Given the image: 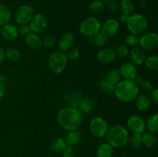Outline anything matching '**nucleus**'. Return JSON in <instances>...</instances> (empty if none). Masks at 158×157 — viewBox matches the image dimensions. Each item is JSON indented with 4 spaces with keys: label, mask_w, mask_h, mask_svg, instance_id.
I'll return each instance as SVG.
<instances>
[{
    "label": "nucleus",
    "mask_w": 158,
    "mask_h": 157,
    "mask_svg": "<svg viewBox=\"0 0 158 157\" xmlns=\"http://www.w3.org/2000/svg\"><path fill=\"white\" fill-rule=\"evenodd\" d=\"M56 119L63 129L71 131L80 127L83 122V115L78 108L68 106L59 111Z\"/></svg>",
    "instance_id": "obj_1"
},
{
    "label": "nucleus",
    "mask_w": 158,
    "mask_h": 157,
    "mask_svg": "<svg viewBox=\"0 0 158 157\" xmlns=\"http://www.w3.org/2000/svg\"><path fill=\"white\" fill-rule=\"evenodd\" d=\"M139 86L134 80L123 79L115 86L114 93L120 101L123 103H131L139 95Z\"/></svg>",
    "instance_id": "obj_2"
},
{
    "label": "nucleus",
    "mask_w": 158,
    "mask_h": 157,
    "mask_svg": "<svg viewBox=\"0 0 158 157\" xmlns=\"http://www.w3.org/2000/svg\"><path fill=\"white\" fill-rule=\"evenodd\" d=\"M107 143L112 147H124L129 143L130 135L127 129L120 125H116L110 128L106 135Z\"/></svg>",
    "instance_id": "obj_3"
},
{
    "label": "nucleus",
    "mask_w": 158,
    "mask_h": 157,
    "mask_svg": "<svg viewBox=\"0 0 158 157\" xmlns=\"http://www.w3.org/2000/svg\"><path fill=\"white\" fill-rule=\"evenodd\" d=\"M126 24L131 34L137 35L143 33L146 31L148 26V21L143 15L132 14L129 15Z\"/></svg>",
    "instance_id": "obj_4"
},
{
    "label": "nucleus",
    "mask_w": 158,
    "mask_h": 157,
    "mask_svg": "<svg viewBox=\"0 0 158 157\" xmlns=\"http://www.w3.org/2000/svg\"><path fill=\"white\" fill-rule=\"evenodd\" d=\"M67 62L65 52L56 51L49 55L48 58V66L52 73L60 74L66 69Z\"/></svg>",
    "instance_id": "obj_5"
},
{
    "label": "nucleus",
    "mask_w": 158,
    "mask_h": 157,
    "mask_svg": "<svg viewBox=\"0 0 158 157\" xmlns=\"http://www.w3.org/2000/svg\"><path fill=\"white\" fill-rule=\"evenodd\" d=\"M101 24L95 17H87L80 24V32L84 36L90 38L100 32Z\"/></svg>",
    "instance_id": "obj_6"
},
{
    "label": "nucleus",
    "mask_w": 158,
    "mask_h": 157,
    "mask_svg": "<svg viewBox=\"0 0 158 157\" xmlns=\"http://www.w3.org/2000/svg\"><path fill=\"white\" fill-rule=\"evenodd\" d=\"M89 132L96 138H103L106 136L109 126L105 119L101 117H95L89 123Z\"/></svg>",
    "instance_id": "obj_7"
},
{
    "label": "nucleus",
    "mask_w": 158,
    "mask_h": 157,
    "mask_svg": "<svg viewBox=\"0 0 158 157\" xmlns=\"http://www.w3.org/2000/svg\"><path fill=\"white\" fill-rule=\"evenodd\" d=\"M139 44L143 50L153 51L158 46V35L156 32H149L139 38Z\"/></svg>",
    "instance_id": "obj_8"
},
{
    "label": "nucleus",
    "mask_w": 158,
    "mask_h": 157,
    "mask_svg": "<svg viewBox=\"0 0 158 157\" xmlns=\"http://www.w3.org/2000/svg\"><path fill=\"white\" fill-rule=\"evenodd\" d=\"M128 130L132 133L142 134L146 131V122L142 117L139 115H132L127 122Z\"/></svg>",
    "instance_id": "obj_9"
},
{
    "label": "nucleus",
    "mask_w": 158,
    "mask_h": 157,
    "mask_svg": "<svg viewBox=\"0 0 158 157\" xmlns=\"http://www.w3.org/2000/svg\"><path fill=\"white\" fill-rule=\"evenodd\" d=\"M48 26V20L46 15L39 13L34 15L29 23L31 32L35 34H40L44 32Z\"/></svg>",
    "instance_id": "obj_10"
},
{
    "label": "nucleus",
    "mask_w": 158,
    "mask_h": 157,
    "mask_svg": "<svg viewBox=\"0 0 158 157\" xmlns=\"http://www.w3.org/2000/svg\"><path fill=\"white\" fill-rule=\"evenodd\" d=\"M34 15V11L30 6L24 5L17 9L15 12V18L18 24L23 25L30 22Z\"/></svg>",
    "instance_id": "obj_11"
},
{
    "label": "nucleus",
    "mask_w": 158,
    "mask_h": 157,
    "mask_svg": "<svg viewBox=\"0 0 158 157\" xmlns=\"http://www.w3.org/2000/svg\"><path fill=\"white\" fill-rule=\"evenodd\" d=\"M120 29V23L118 21L114 18H109L103 22V26H101L102 33L106 35L107 38L112 37L117 33Z\"/></svg>",
    "instance_id": "obj_12"
},
{
    "label": "nucleus",
    "mask_w": 158,
    "mask_h": 157,
    "mask_svg": "<svg viewBox=\"0 0 158 157\" xmlns=\"http://www.w3.org/2000/svg\"><path fill=\"white\" fill-rule=\"evenodd\" d=\"M119 72H120V76L127 80H133L137 75V69L136 66L129 62L123 63L120 66Z\"/></svg>",
    "instance_id": "obj_13"
},
{
    "label": "nucleus",
    "mask_w": 158,
    "mask_h": 157,
    "mask_svg": "<svg viewBox=\"0 0 158 157\" xmlns=\"http://www.w3.org/2000/svg\"><path fill=\"white\" fill-rule=\"evenodd\" d=\"M129 55L131 62L135 66H140V65L144 63L145 59L147 58L145 51L139 46L132 48L131 50L130 51Z\"/></svg>",
    "instance_id": "obj_14"
},
{
    "label": "nucleus",
    "mask_w": 158,
    "mask_h": 157,
    "mask_svg": "<svg viewBox=\"0 0 158 157\" xmlns=\"http://www.w3.org/2000/svg\"><path fill=\"white\" fill-rule=\"evenodd\" d=\"M116 56V52L112 48H104L99 51L97 54V59L103 64H109L114 61Z\"/></svg>",
    "instance_id": "obj_15"
},
{
    "label": "nucleus",
    "mask_w": 158,
    "mask_h": 157,
    "mask_svg": "<svg viewBox=\"0 0 158 157\" xmlns=\"http://www.w3.org/2000/svg\"><path fill=\"white\" fill-rule=\"evenodd\" d=\"M2 30V36L5 38V39L8 40V41H12L16 38V37L19 35L18 32V27L13 24H8L2 26L1 29Z\"/></svg>",
    "instance_id": "obj_16"
},
{
    "label": "nucleus",
    "mask_w": 158,
    "mask_h": 157,
    "mask_svg": "<svg viewBox=\"0 0 158 157\" xmlns=\"http://www.w3.org/2000/svg\"><path fill=\"white\" fill-rule=\"evenodd\" d=\"M75 42L74 35L71 32H66L63 34L59 41V48L61 52H66L67 49L71 48Z\"/></svg>",
    "instance_id": "obj_17"
},
{
    "label": "nucleus",
    "mask_w": 158,
    "mask_h": 157,
    "mask_svg": "<svg viewBox=\"0 0 158 157\" xmlns=\"http://www.w3.org/2000/svg\"><path fill=\"white\" fill-rule=\"evenodd\" d=\"M25 42H26L27 47L32 50H38V49H41L42 46H43L42 38L37 34L35 33H29L26 35Z\"/></svg>",
    "instance_id": "obj_18"
},
{
    "label": "nucleus",
    "mask_w": 158,
    "mask_h": 157,
    "mask_svg": "<svg viewBox=\"0 0 158 157\" xmlns=\"http://www.w3.org/2000/svg\"><path fill=\"white\" fill-rule=\"evenodd\" d=\"M135 105L136 107L140 111H146L151 107V97L146 94H142V95H138V96L136 98Z\"/></svg>",
    "instance_id": "obj_19"
},
{
    "label": "nucleus",
    "mask_w": 158,
    "mask_h": 157,
    "mask_svg": "<svg viewBox=\"0 0 158 157\" xmlns=\"http://www.w3.org/2000/svg\"><path fill=\"white\" fill-rule=\"evenodd\" d=\"M65 141H66L67 146H76L77 145L80 144L81 143L82 140V135L79 131H77V129L75 130H71L68 132V133L66 134V138L64 139Z\"/></svg>",
    "instance_id": "obj_20"
},
{
    "label": "nucleus",
    "mask_w": 158,
    "mask_h": 157,
    "mask_svg": "<svg viewBox=\"0 0 158 157\" xmlns=\"http://www.w3.org/2000/svg\"><path fill=\"white\" fill-rule=\"evenodd\" d=\"M83 96L80 92H73L72 93H69L66 95V101L69 106L78 108L83 100Z\"/></svg>",
    "instance_id": "obj_21"
},
{
    "label": "nucleus",
    "mask_w": 158,
    "mask_h": 157,
    "mask_svg": "<svg viewBox=\"0 0 158 157\" xmlns=\"http://www.w3.org/2000/svg\"><path fill=\"white\" fill-rule=\"evenodd\" d=\"M88 42H89V44L93 45L96 47H103L107 44L108 38L106 35H103L101 32H100L97 35L89 38Z\"/></svg>",
    "instance_id": "obj_22"
},
{
    "label": "nucleus",
    "mask_w": 158,
    "mask_h": 157,
    "mask_svg": "<svg viewBox=\"0 0 158 157\" xmlns=\"http://www.w3.org/2000/svg\"><path fill=\"white\" fill-rule=\"evenodd\" d=\"M114 154V147L109 143H102L97 150V157H112Z\"/></svg>",
    "instance_id": "obj_23"
},
{
    "label": "nucleus",
    "mask_w": 158,
    "mask_h": 157,
    "mask_svg": "<svg viewBox=\"0 0 158 157\" xmlns=\"http://www.w3.org/2000/svg\"><path fill=\"white\" fill-rule=\"evenodd\" d=\"M95 107V102H94V99L90 98V97H83V100L81 101L80 104L79 105L78 109L81 111V112H91Z\"/></svg>",
    "instance_id": "obj_24"
},
{
    "label": "nucleus",
    "mask_w": 158,
    "mask_h": 157,
    "mask_svg": "<svg viewBox=\"0 0 158 157\" xmlns=\"http://www.w3.org/2000/svg\"><path fill=\"white\" fill-rule=\"evenodd\" d=\"M142 141L143 145H145L148 147H153L157 144V137L156 133L151 132H144L142 133Z\"/></svg>",
    "instance_id": "obj_25"
},
{
    "label": "nucleus",
    "mask_w": 158,
    "mask_h": 157,
    "mask_svg": "<svg viewBox=\"0 0 158 157\" xmlns=\"http://www.w3.org/2000/svg\"><path fill=\"white\" fill-rule=\"evenodd\" d=\"M10 19V9L5 5L0 4V27L8 24Z\"/></svg>",
    "instance_id": "obj_26"
},
{
    "label": "nucleus",
    "mask_w": 158,
    "mask_h": 157,
    "mask_svg": "<svg viewBox=\"0 0 158 157\" xmlns=\"http://www.w3.org/2000/svg\"><path fill=\"white\" fill-rule=\"evenodd\" d=\"M67 144L63 138H56L50 143V149L55 152H63Z\"/></svg>",
    "instance_id": "obj_27"
},
{
    "label": "nucleus",
    "mask_w": 158,
    "mask_h": 157,
    "mask_svg": "<svg viewBox=\"0 0 158 157\" xmlns=\"http://www.w3.org/2000/svg\"><path fill=\"white\" fill-rule=\"evenodd\" d=\"M158 115L157 113L152 114L148 118L146 122V127L149 132L157 133L158 131Z\"/></svg>",
    "instance_id": "obj_28"
},
{
    "label": "nucleus",
    "mask_w": 158,
    "mask_h": 157,
    "mask_svg": "<svg viewBox=\"0 0 158 157\" xmlns=\"http://www.w3.org/2000/svg\"><path fill=\"white\" fill-rule=\"evenodd\" d=\"M20 52L18 49L14 48H8L5 51V58H7L11 62H17L20 59Z\"/></svg>",
    "instance_id": "obj_29"
},
{
    "label": "nucleus",
    "mask_w": 158,
    "mask_h": 157,
    "mask_svg": "<svg viewBox=\"0 0 158 157\" xmlns=\"http://www.w3.org/2000/svg\"><path fill=\"white\" fill-rule=\"evenodd\" d=\"M120 74L117 69H112L106 74V80L113 86H116L120 81Z\"/></svg>",
    "instance_id": "obj_30"
},
{
    "label": "nucleus",
    "mask_w": 158,
    "mask_h": 157,
    "mask_svg": "<svg viewBox=\"0 0 158 157\" xmlns=\"http://www.w3.org/2000/svg\"><path fill=\"white\" fill-rule=\"evenodd\" d=\"M89 9L94 14H100L103 12L105 9L104 3L100 0H93L89 4Z\"/></svg>",
    "instance_id": "obj_31"
},
{
    "label": "nucleus",
    "mask_w": 158,
    "mask_h": 157,
    "mask_svg": "<svg viewBox=\"0 0 158 157\" xmlns=\"http://www.w3.org/2000/svg\"><path fill=\"white\" fill-rule=\"evenodd\" d=\"M120 9L122 12L128 15H132L134 10V5L131 0H122L120 2Z\"/></svg>",
    "instance_id": "obj_32"
},
{
    "label": "nucleus",
    "mask_w": 158,
    "mask_h": 157,
    "mask_svg": "<svg viewBox=\"0 0 158 157\" xmlns=\"http://www.w3.org/2000/svg\"><path fill=\"white\" fill-rule=\"evenodd\" d=\"M145 66L151 71H157L158 69V57L157 55H150L144 61Z\"/></svg>",
    "instance_id": "obj_33"
},
{
    "label": "nucleus",
    "mask_w": 158,
    "mask_h": 157,
    "mask_svg": "<svg viewBox=\"0 0 158 157\" xmlns=\"http://www.w3.org/2000/svg\"><path fill=\"white\" fill-rule=\"evenodd\" d=\"M129 142L131 146L134 149H140L143 146V141H142V134L133 133V135L130 137Z\"/></svg>",
    "instance_id": "obj_34"
},
{
    "label": "nucleus",
    "mask_w": 158,
    "mask_h": 157,
    "mask_svg": "<svg viewBox=\"0 0 158 157\" xmlns=\"http://www.w3.org/2000/svg\"><path fill=\"white\" fill-rule=\"evenodd\" d=\"M100 87L103 92L107 94L114 93L115 86H113L110 83H108L106 79H103L100 83Z\"/></svg>",
    "instance_id": "obj_35"
},
{
    "label": "nucleus",
    "mask_w": 158,
    "mask_h": 157,
    "mask_svg": "<svg viewBox=\"0 0 158 157\" xmlns=\"http://www.w3.org/2000/svg\"><path fill=\"white\" fill-rule=\"evenodd\" d=\"M125 42L128 47H136L139 45V37L134 34H130L125 38Z\"/></svg>",
    "instance_id": "obj_36"
},
{
    "label": "nucleus",
    "mask_w": 158,
    "mask_h": 157,
    "mask_svg": "<svg viewBox=\"0 0 158 157\" xmlns=\"http://www.w3.org/2000/svg\"><path fill=\"white\" fill-rule=\"evenodd\" d=\"M65 55H66L67 60L74 61V60H76L80 56V51L77 48L71 47L66 51Z\"/></svg>",
    "instance_id": "obj_37"
},
{
    "label": "nucleus",
    "mask_w": 158,
    "mask_h": 157,
    "mask_svg": "<svg viewBox=\"0 0 158 157\" xmlns=\"http://www.w3.org/2000/svg\"><path fill=\"white\" fill-rule=\"evenodd\" d=\"M115 52L116 55H118V56L122 57V58H125V57H127L129 55L130 50L127 48V46H123V45H120L116 49Z\"/></svg>",
    "instance_id": "obj_38"
},
{
    "label": "nucleus",
    "mask_w": 158,
    "mask_h": 157,
    "mask_svg": "<svg viewBox=\"0 0 158 157\" xmlns=\"http://www.w3.org/2000/svg\"><path fill=\"white\" fill-rule=\"evenodd\" d=\"M42 42H43V46L46 48H52L56 44V39L52 35L46 36L43 39H42Z\"/></svg>",
    "instance_id": "obj_39"
},
{
    "label": "nucleus",
    "mask_w": 158,
    "mask_h": 157,
    "mask_svg": "<svg viewBox=\"0 0 158 157\" xmlns=\"http://www.w3.org/2000/svg\"><path fill=\"white\" fill-rule=\"evenodd\" d=\"M140 87H141L142 90L145 92H151L154 89V85L148 80H143L140 84Z\"/></svg>",
    "instance_id": "obj_40"
},
{
    "label": "nucleus",
    "mask_w": 158,
    "mask_h": 157,
    "mask_svg": "<svg viewBox=\"0 0 158 157\" xmlns=\"http://www.w3.org/2000/svg\"><path fill=\"white\" fill-rule=\"evenodd\" d=\"M76 150L73 146H67L63 151V157H75Z\"/></svg>",
    "instance_id": "obj_41"
},
{
    "label": "nucleus",
    "mask_w": 158,
    "mask_h": 157,
    "mask_svg": "<svg viewBox=\"0 0 158 157\" xmlns=\"http://www.w3.org/2000/svg\"><path fill=\"white\" fill-rule=\"evenodd\" d=\"M18 32L19 34L22 35H27L31 32L30 27H29V24H23L20 25L19 27L18 28Z\"/></svg>",
    "instance_id": "obj_42"
},
{
    "label": "nucleus",
    "mask_w": 158,
    "mask_h": 157,
    "mask_svg": "<svg viewBox=\"0 0 158 157\" xmlns=\"http://www.w3.org/2000/svg\"><path fill=\"white\" fill-rule=\"evenodd\" d=\"M108 3H109V4H108V9H109V10L110 11V12H118L119 9H120V6H119V5L117 4L116 2L111 1Z\"/></svg>",
    "instance_id": "obj_43"
},
{
    "label": "nucleus",
    "mask_w": 158,
    "mask_h": 157,
    "mask_svg": "<svg viewBox=\"0 0 158 157\" xmlns=\"http://www.w3.org/2000/svg\"><path fill=\"white\" fill-rule=\"evenodd\" d=\"M151 99L154 104H158V89L157 88H154L153 89L152 92H151Z\"/></svg>",
    "instance_id": "obj_44"
},
{
    "label": "nucleus",
    "mask_w": 158,
    "mask_h": 157,
    "mask_svg": "<svg viewBox=\"0 0 158 157\" xmlns=\"http://www.w3.org/2000/svg\"><path fill=\"white\" fill-rule=\"evenodd\" d=\"M133 80H134V82L137 85H140L141 84L142 82L143 81V76H141V75H137L135 76V78H134Z\"/></svg>",
    "instance_id": "obj_45"
},
{
    "label": "nucleus",
    "mask_w": 158,
    "mask_h": 157,
    "mask_svg": "<svg viewBox=\"0 0 158 157\" xmlns=\"http://www.w3.org/2000/svg\"><path fill=\"white\" fill-rule=\"evenodd\" d=\"M6 92V88H5L4 84L2 83H0V100L3 98Z\"/></svg>",
    "instance_id": "obj_46"
},
{
    "label": "nucleus",
    "mask_w": 158,
    "mask_h": 157,
    "mask_svg": "<svg viewBox=\"0 0 158 157\" xmlns=\"http://www.w3.org/2000/svg\"><path fill=\"white\" fill-rule=\"evenodd\" d=\"M128 17H129V15L122 12V13L120 15V16H119V18H120V20L122 22L126 23L128 19Z\"/></svg>",
    "instance_id": "obj_47"
},
{
    "label": "nucleus",
    "mask_w": 158,
    "mask_h": 157,
    "mask_svg": "<svg viewBox=\"0 0 158 157\" xmlns=\"http://www.w3.org/2000/svg\"><path fill=\"white\" fill-rule=\"evenodd\" d=\"M5 59V52L2 48H0V64L4 61Z\"/></svg>",
    "instance_id": "obj_48"
},
{
    "label": "nucleus",
    "mask_w": 158,
    "mask_h": 157,
    "mask_svg": "<svg viewBox=\"0 0 158 157\" xmlns=\"http://www.w3.org/2000/svg\"><path fill=\"white\" fill-rule=\"evenodd\" d=\"M5 80H6V76L3 74H0V83H2Z\"/></svg>",
    "instance_id": "obj_49"
},
{
    "label": "nucleus",
    "mask_w": 158,
    "mask_h": 157,
    "mask_svg": "<svg viewBox=\"0 0 158 157\" xmlns=\"http://www.w3.org/2000/svg\"><path fill=\"white\" fill-rule=\"evenodd\" d=\"M100 1H102L103 2H111V1H113V0H100Z\"/></svg>",
    "instance_id": "obj_50"
},
{
    "label": "nucleus",
    "mask_w": 158,
    "mask_h": 157,
    "mask_svg": "<svg viewBox=\"0 0 158 157\" xmlns=\"http://www.w3.org/2000/svg\"><path fill=\"white\" fill-rule=\"evenodd\" d=\"M2 35V30H1V27H0V37H1Z\"/></svg>",
    "instance_id": "obj_51"
}]
</instances>
